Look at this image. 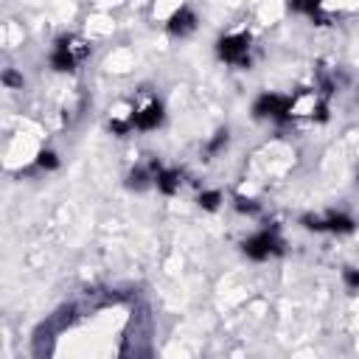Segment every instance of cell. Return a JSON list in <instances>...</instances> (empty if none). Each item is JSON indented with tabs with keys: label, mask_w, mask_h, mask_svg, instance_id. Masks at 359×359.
<instances>
[{
	"label": "cell",
	"mask_w": 359,
	"mask_h": 359,
	"mask_svg": "<svg viewBox=\"0 0 359 359\" xmlns=\"http://www.w3.org/2000/svg\"><path fill=\"white\" fill-rule=\"evenodd\" d=\"M90 42L84 36H76V34H67V36H59L53 50H50V67L59 70V73H70L76 70L84 59H90Z\"/></svg>",
	"instance_id": "1"
},
{
	"label": "cell",
	"mask_w": 359,
	"mask_h": 359,
	"mask_svg": "<svg viewBox=\"0 0 359 359\" xmlns=\"http://www.w3.org/2000/svg\"><path fill=\"white\" fill-rule=\"evenodd\" d=\"M241 250H244V255L252 258V261H266V258L283 252V238L278 236L275 227H264V230L247 236L244 244H241Z\"/></svg>",
	"instance_id": "2"
},
{
	"label": "cell",
	"mask_w": 359,
	"mask_h": 359,
	"mask_svg": "<svg viewBox=\"0 0 359 359\" xmlns=\"http://www.w3.org/2000/svg\"><path fill=\"white\" fill-rule=\"evenodd\" d=\"M165 112H163V101L151 93H140L137 101H132V123L140 132H151L163 123Z\"/></svg>",
	"instance_id": "3"
},
{
	"label": "cell",
	"mask_w": 359,
	"mask_h": 359,
	"mask_svg": "<svg viewBox=\"0 0 359 359\" xmlns=\"http://www.w3.org/2000/svg\"><path fill=\"white\" fill-rule=\"evenodd\" d=\"M250 34L247 31H233V34H224L219 42H216V53L222 62L227 65H236V67H247L250 65Z\"/></svg>",
	"instance_id": "4"
},
{
	"label": "cell",
	"mask_w": 359,
	"mask_h": 359,
	"mask_svg": "<svg viewBox=\"0 0 359 359\" xmlns=\"http://www.w3.org/2000/svg\"><path fill=\"white\" fill-rule=\"evenodd\" d=\"M255 118H266V121H289V95L280 93H261L252 104Z\"/></svg>",
	"instance_id": "5"
},
{
	"label": "cell",
	"mask_w": 359,
	"mask_h": 359,
	"mask_svg": "<svg viewBox=\"0 0 359 359\" xmlns=\"http://www.w3.org/2000/svg\"><path fill=\"white\" fill-rule=\"evenodd\" d=\"M168 31L174 34V36H188V34H194L196 31V14L188 8V6H177L174 11H171V17H168Z\"/></svg>",
	"instance_id": "6"
},
{
	"label": "cell",
	"mask_w": 359,
	"mask_h": 359,
	"mask_svg": "<svg viewBox=\"0 0 359 359\" xmlns=\"http://www.w3.org/2000/svg\"><path fill=\"white\" fill-rule=\"evenodd\" d=\"M180 185H182V174L177 171V168H165V165H154V188L160 191V194H165V196H174L177 191H180Z\"/></svg>",
	"instance_id": "7"
},
{
	"label": "cell",
	"mask_w": 359,
	"mask_h": 359,
	"mask_svg": "<svg viewBox=\"0 0 359 359\" xmlns=\"http://www.w3.org/2000/svg\"><path fill=\"white\" fill-rule=\"evenodd\" d=\"M323 219H325V230H328V233L342 236V233H351V230H353V219H351L348 213H328V216H323Z\"/></svg>",
	"instance_id": "8"
},
{
	"label": "cell",
	"mask_w": 359,
	"mask_h": 359,
	"mask_svg": "<svg viewBox=\"0 0 359 359\" xmlns=\"http://www.w3.org/2000/svg\"><path fill=\"white\" fill-rule=\"evenodd\" d=\"M36 168H42V171H53V168H59V154H56L53 149H42V151H36Z\"/></svg>",
	"instance_id": "9"
},
{
	"label": "cell",
	"mask_w": 359,
	"mask_h": 359,
	"mask_svg": "<svg viewBox=\"0 0 359 359\" xmlns=\"http://www.w3.org/2000/svg\"><path fill=\"white\" fill-rule=\"evenodd\" d=\"M196 202H199L202 210H216L222 205V191H202L196 196Z\"/></svg>",
	"instance_id": "10"
},
{
	"label": "cell",
	"mask_w": 359,
	"mask_h": 359,
	"mask_svg": "<svg viewBox=\"0 0 359 359\" xmlns=\"http://www.w3.org/2000/svg\"><path fill=\"white\" fill-rule=\"evenodd\" d=\"M227 140H230V135H227V129H219V132H216V135H213V137L208 140V146H205V151H208V154L213 157V154H219V151H222V149L227 146Z\"/></svg>",
	"instance_id": "11"
},
{
	"label": "cell",
	"mask_w": 359,
	"mask_h": 359,
	"mask_svg": "<svg viewBox=\"0 0 359 359\" xmlns=\"http://www.w3.org/2000/svg\"><path fill=\"white\" fill-rule=\"evenodd\" d=\"M236 208H238L241 213H250V216L261 210V205H258L255 199H247V196H236Z\"/></svg>",
	"instance_id": "12"
},
{
	"label": "cell",
	"mask_w": 359,
	"mask_h": 359,
	"mask_svg": "<svg viewBox=\"0 0 359 359\" xmlns=\"http://www.w3.org/2000/svg\"><path fill=\"white\" fill-rule=\"evenodd\" d=\"M342 280H345V286H348V289L359 292V269H353V266H345V269H342Z\"/></svg>",
	"instance_id": "13"
},
{
	"label": "cell",
	"mask_w": 359,
	"mask_h": 359,
	"mask_svg": "<svg viewBox=\"0 0 359 359\" xmlns=\"http://www.w3.org/2000/svg\"><path fill=\"white\" fill-rule=\"evenodd\" d=\"M3 84H6V87H22V76L14 73V70H6V73H3Z\"/></svg>",
	"instance_id": "14"
}]
</instances>
